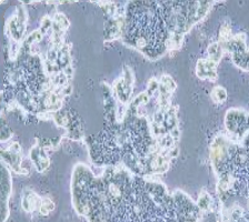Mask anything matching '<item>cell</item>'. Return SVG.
<instances>
[{
    "label": "cell",
    "instance_id": "6da1fadb",
    "mask_svg": "<svg viewBox=\"0 0 249 222\" xmlns=\"http://www.w3.org/2000/svg\"><path fill=\"white\" fill-rule=\"evenodd\" d=\"M226 127L233 135H245L249 130V115L239 110H229L226 118Z\"/></svg>",
    "mask_w": 249,
    "mask_h": 222
},
{
    "label": "cell",
    "instance_id": "7a4b0ae2",
    "mask_svg": "<svg viewBox=\"0 0 249 222\" xmlns=\"http://www.w3.org/2000/svg\"><path fill=\"white\" fill-rule=\"evenodd\" d=\"M213 99L216 101H224L226 99V91L224 88L218 87L213 91Z\"/></svg>",
    "mask_w": 249,
    "mask_h": 222
}]
</instances>
